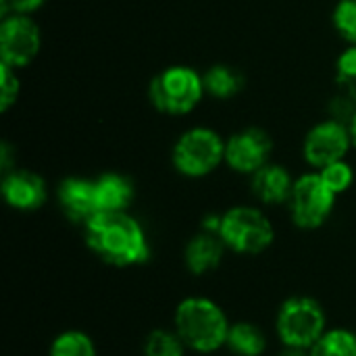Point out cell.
Segmentation results:
<instances>
[{
	"label": "cell",
	"mask_w": 356,
	"mask_h": 356,
	"mask_svg": "<svg viewBox=\"0 0 356 356\" xmlns=\"http://www.w3.org/2000/svg\"><path fill=\"white\" fill-rule=\"evenodd\" d=\"M15 167H17V150L8 142H2L0 144V169H2V175L13 171Z\"/></svg>",
	"instance_id": "27"
},
{
	"label": "cell",
	"mask_w": 356,
	"mask_h": 356,
	"mask_svg": "<svg viewBox=\"0 0 356 356\" xmlns=\"http://www.w3.org/2000/svg\"><path fill=\"white\" fill-rule=\"evenodd\" d=\"M225 250L227 246L217 234L200 232L188 240L186 250H184V261L192 275H204L221 265Z\"/></svg>",
	"instance_id": "15"
},
{
	"label": "cell",
	"mask_w": 356,
	"mask_h": 356,
	"mask_svg": "<svg viewBox=\"0 0 356 356\" xmlns=\"http://www.w3.org/2000/svg\"><path fill=\"white\" fill-rule=\"evenodd\" d=\"M0 192H2L6 207L21 211V213L38 211L48 200L46 179L40 173L31 169H23V167H15L13 171L2 175Z\"/></svg>",
	"instance_id": "11"
},
{
	"label": "cell",
	"mask_w": 356,
	"mask_h": 356,
	"mask_svg": "<svg viewBox=\"0 0 356 356\" xmlns=\"http://www.w3.org/2000/svg\"><path fill=\"white\" fill-rule=\"evenodd\" d=\"M319 173H321L323 181H325L338 196L344 194V192H348V190L353 188L356 177L355 167H353V163H348V159L338 161V163H332V165L323 167Z\"/></svg>",
	"instance_id": "23"
},
{
	"label": "cell",
	"mask_w": 356,
	"mask_h": 356,
	"mask_svg": "<svg viewBox=\"0 0 356 356\" xmlns=\"http://www.w3.org/2000/svg\"><path fill=\"white\" fill-rule=\"evenodd\" d=\"M96 186V200H98V213H121L129 211L136 198V186L134 181L117 171H106L94 177Z\"/></svg>",
	"instance_id": "14"
},
{
	"label": "cell",
	"mask_w": 356,
	"mask_h": 356,
	"mask_svg": "<svg viewBox=\"0 0 356 356\" xmlns=\"http://www.w3.org/2000/svg\"><path fill=\"white\" fill-rule=\"evenodd\" d=\"M83 240L111 267H138L148 263L152 254L144 225L129 211L96 213L83 225Z\"/></svg>",
	"instance_id": "1"
},
{
	"label": "cell",
	"mask_w": 356,
	"mask_h": 356,
	"mask_svg": "<svg viewBox=\"0 0 356 356\" xmlns=\"http://www.w3.org/2000/svg\"><path fill=\"white\" fill-rule=\"evenodd\" d=\"M275 142L265 127L246 125L225 138V165L238 175H252L273 156Z\"/></svg>",
	"instance_id": "10"
},
{
	"label": "cell",
	"mask_w": 356,
	"mask_h": 356,
	"mask_svg": "<svg viewBox=\"0 0 356 356\" xmlns=\"http://www.w3.org/2000/svg\"><path fill=\"white\" fill-rule=\"evenodd\" d=\"M56 202L69 221L86 225L98 213L94 179L79 175L65 177L56 188Z\"/></svg>",
	"instance_id": "12"
},
{
	"label": "cell",
	"mask_w": 356,
	"mask_h": 356,
	"mask_svg": "<svg viewBox=\"0 0 356 356\" xmlns=\"http://www.w3.org/2000/svg\"><path fill=\"white\" fill-rule=\"evenodd\" d=\"M355 113H356L355 100H353L350 96H346V94L338 92V90H336V94L327 100L325 117H330V119H336V121H340V123L350 125V121H353Z\"/></svg>",
	"instance_id": "25"
},
{
	"label": "cell",
	"mask_w": 356,
	"mask_h": 356,
	"mask_svg": "<svg viewBox=\"0 0 356 356\" xmlns=\"http://www.w3.org/2000/svg\"><path fill=\"white\" fill-rule=\"evenodd\" d=\"M169 159L186 179L209 177L225 165V138L211 125H192L175 138Z\"/></svg>",
	"instance_id": "4"
},
{
	"label": "cell",
	"mask_w": 356,
	"mask_h": 356,
	"mask_svg": "<svg viewBox=\"0 0 356 356\" xmlns=\"http://www.w3.org/2000/svg\"><path fill=\"white\" fill-rule=\"evenodd\" d=\"M280 356H311V353L302 350V348H286Z\"/></svg>",
	"instance_id": "28"
},
{
	"label": "cell",
	"mask_w": 356,
	"mask_h": 356,
	"mask_svg": "<svg viewBox=\"0 0 356 356\" xmlns=\"http://www.w3.org/2000/svg\"><path fill=\"white\" fill-rule=\"evenodd\" d=\"M275 332L286 348L311 350L327 332V317L321 302L311 296H290L277 311Z\"/></svg>",
	"instance_id": "6"
},
{
	"label": "cell",
	"mask_w": 356,
	"mask_h": 356,
	"mask_svg": "<svg viewBox=\"0 0 356 356\" xmlns=\"http://www.w3.org/2000/svg\"><path fill=\"white\" fill-rule=\"evenodd\" d=\"M44 4H46V0H0V19L8 17L13 13L33 17Z\"/></svg>",
	"instance_id": "26"
},
{
	"label": "cell",
	"mask_w": 356,
	"mask_h": 356,
	"mask_svg": "<svg viewBox=\"0 0 356 356\" xmlns=\"http://www.w3.org/2000/svg\"><path fill=\"white\" fill-rule=\"evenodd\" d=\"M186 344L175 330H152L144 340V356H186Z\"/></svg>",
	"instance_id": "20"
},
{
	"label": "cell",
	"mask_w": 356,
	"mask_h": 356,
	"mask_svg": "<svg viewBox=\"0 0 356 356\" xmlns=\"http://www.w3.org/2000/svg\"><path fill=\"white\" fill-rule=\"evenodd\" d=\"M21 96V75L17 69L0 63V113L6 115Z\"/></svg>",
	"instance_id": "24"
},
{
	"label": "cell",
	"mask_w": 356,
	"mask_h": 356,
	"mask_svg": "<svg viewBox=\"0 0 356 356\" xmlns=\"http://www.w3.org/2000/svg\"><path fill=\"white\" fill-rule=\"evenodd\" d=\"M225 348H229V353L236 356H263L267 350V336L259 325L238 321L229 327Z\"/></svg>",
	"instance_id": "17"
},
{
	"label": "cell",
	"mask_w": 356,
	"mask_h": 356,
	"mask_svg": "<svg viewBox=\"0 0 356 356\" xmlns=\"http://www.w3.org/2000/svg\"><path fill=\"white\" fill-rule=\"evenodd\" d=\"M332 25L346 46L356 44V0H338L334 4Z\"/></svg>",
	"instance_id": "22"
},
{
	"label": "cell",
	"mask_w": 356,
	"mask_h": 356,
	"mask_svg": "<svg viewBox=\"0 0 356 356\" xmlns=\"http://www.w3.org/2000/svg\"><path fill=\"white\" fill-rule=\"evenodd\" d=\"M334 81L336 90L350 96L356 102V44L346 46L334 65Z\"/></svg>",
	"instance_id": "21"
},
{
	"label": "cell",
	"mask_w": 356,
	"mask_h": 356,
	"mask_svg": "<svg viewBox=\"0 0 356 356\" xmlns=\"http://www.w3.org/2000/svg\"><path fill=\"white\" fill-rule=\"evenodd\" d=\"M309 353L311 356H356V334L344 327L327 330Z\"/></svg>",
	"instance_id": "18"
},
{
	"label": "cell",
	"mask_w": 356,
	"mask_h": 356,
	"mask_svg": "<svg viewBox=\"0 0 356 356\" xmlns=\"http://www.w3.org/2000/svg\"><path fill=\"white\" fill-rule=\"evenodd\" d=\"M204 98L202 73L190 65H169L148 83V102L165 117H188Z\"/></svg>",
	"instance_id": "3"
},
{
	"label": "cell",
	"mask_w": 356,
	"mask_h": 356,
	"mask_svg": "<svg viewBox=\"0 0 356 356\" xmlns=\"http://www.w3.org/2000/svg\"><path fill=\"white\" fill-rule=\"evenodd\" d=\"M296 177L282 163L269 161L257 173L250 175V194L263 207L288 204Z\"/></svg>",
	"instance_id": "13"
},
{
	"label": "cell",
	"mask_w": 356,
	"mask_h": 356,
	"mask_svg": "<svg viewBox=\"0 0 356 356\" xmlns=\"http://www.w3.org/2000/svg\"><path fill=\"white\" fill-rule=\"evenodd\" d=\"M336 202H338V194L323 181L319 171L311 169L296 177L286 207L292 223L298 229L313 232L330 221Z\"/></svg>",
	"instance_id": "7"
},
{
	"label": "cell",
	"mask_w": 356,
	"mask_h": 356,
	"mask_svg": "<svg viewBox=\"0 0 356 356\" xmlns=\"http://www.w3.org/2000/svg\"><path fill=\"white\" fill-rule=\"evenodd\" d=\"M202 79H204L207 98H213L219 102H227L236 98L244 90V83H246L242 71L229 63L211 65L207 71H202Z\"/></svg>",
	"instance_id": "16"
},
{
	"label": "cell",
	"mask_w": 356,
	"mask_h": 356,
	"mask_svg": "<svg viewBox=\"0 0 356 356\" xmlns=\"http://www.w3.org/2000/svg\"><path fill=\"white\" fill-rule=\"evenodd\" d=\"M50 356H96V344L88 334L67 330L52 340Z\"/></svg>",
	"instance_id": "19"
},
{
	"label": "cell",
	"mask_w": 356,
	"mask_h": 356,
	"mask_svg": "<svg viewBox=\"0 0 356 356\" xmlns=\"http://www.w3.org/2000/svg\"><path fill=\"white\" fill-rule=\"evenodd\" d=\"M350 136H353V144H355V150H356V113L355 117H353V121H350Z\"/></svg>",
	"instance_id": "29"
},
{
	"label": "cell",
	"mask_w": 356,
	"mask_h": 356,
	"mask_svg": "<svg viewBox=\"0 0 356 356\" xmlns=\"http://www.w3.org/2000/svg\"><path fill=\"white\" fill-rule=\"evenodd\" d=\"M229 327L232 323L223 309L204 296L184 298L173 313V330L190 350L200 355L223 348L227 344Z\"/></svg>",
	"instance_id": "2"
},
{
	"label": "cell",
	"mask_w": 356,
	"mask_h": 356,
	"mask_svg": "<svg viewBox=\"0 0 356 356\" xmlns=\"http://www.w3.org/2000/svg\"><path fill=\"white\" fill-rule=\"evenodd\" d=\"M42 50V29L31 15H8L0 19V63L21 71Z\"/></svg>",
	"instance_id": "9"
},
{
	"label": "cell",
	"mask_w": 356,
	"mask_h": 356,
	"mask_svg": "<svg viewBox=\"0 0 356 356\" xmlns=\"http://www.w3.org/2000/svg\"><path fill=\"white\" fill-rule=\"evenodd\" d=\"M219 238L236 254H261L275 242V227L263 209L236 204L221 213Z\"/></svg>",
	"instance_id": "5"
},
{
	"label": "cell",
	"mask_w": 356,
	"mask_h": 356,
	"mask_svg": "<svg viewBox=\"0 0 356 356\" xmlns=\"http://www.w3.org/2000/svg\"><path fill=\"white\" fill-rule=\"evenodd\" d=\"M353 150L355 144H353L350 127L330 117L311 125L300 144L302 161L313 171H321L332 163L348 159Z\"/></svg>",
	"instance_id": "8"
}]
</instances>
